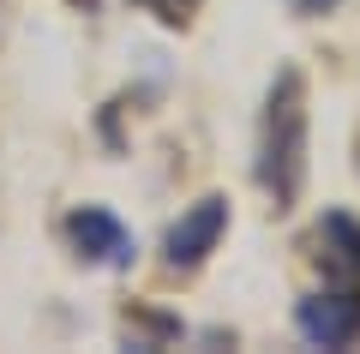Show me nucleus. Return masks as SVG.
Segmentation results:
<instances>
[{"instance_id": "obj_1", "label": "nucleus", "mask_w": 360, "mask_h": 354, "mask_svg": "<svg viewBox=\"0 0 360 354\" xmlns=\"http://www.w3.org/2000/svg\"><path fill=\"white\" fill-rule=\"evenodd\" d=\"M307 151H312V96L300 66H276L258 108V139H252V180L276 210H295L307 192Z\"/></svg>"}, {"instance_id": "obj_2", "label": "nucleus", "mask_w": 360, "mask_h": 354, "mask_svg": "<svg viewBox=\"0 0 360 354\" xmlns=\"http://www.w3.org/2000/svg\"><path fill=\"white\" fill-rule=\"evenodd\" d=\"M222 234H229V198H222V192H205L198 204H186V210L168 222V234H162V265L186 277V270H198V265L222 246Z\"/></svg>"}, {"instance_id": "obj_3", "label": "nucleus", "mask_w": 360, "mask_h": 354, "mask_svg": "<svg viewBox=\"0 0 360 354\" xmlns=\"http://www.w3.org/2000/svg\"><path fill=\"white\" fill-rule=\"evenodd\" d=\"M295 330L312 348H354L360 342V282H324L295 306Z\"/></svg>"}, {"instance_id": "obj_4", "label": "nucleus", "mask_w": 360, "mask_h": 354, "mask_svg": "<svg viewBox=\"0 0 360 354\" xmlns=\"http://www.w3.org/2000/svg\"><path fill=\"white\" fill-rule=\"evenodd\" d=\"M60 234H66V246H72L84 265H108V270H127L132 265V228L120 222L115 210H103V204H78V210H66V222H60Z\"/></svg>"}, {"instance_id": "obj_5", "label": "nucleus", "mask_w": 360, "mask_h": 354, "mask_svg": "<svg viewBox=\"0 0 360 354\" xmlns=\"http://www.w3.org/2000/svg\"><path fill=\"white\" fill-rule=\"evenodd\" d=\"M312 246H319L324 282H360V222L348 210H324L312 228Z\"/></svg>"}, {"instance_id": "obj_6", "label": "nucleus", "mask_w": 360, "mask_h": 354, "mask_svg": "<svg viewBox=\"0 0 360 354\" xmlns=\"http://www.w3.org/2000/svg\"><path fill=\"white\" fill-rule=\"evenodd\" d=\"M139 6L156 18V25H168V30H186V25H193V13L205 6V0H139Z\"/></svg>"}, {"instance_id": "obj_7", "label": "nucleus", "mask_w": 360, "mask_h": 354, "mask_svg": "<svg viewBox=\"0 0 360 354\" xmlns=\"http://www.w3.org/2000/svg\"><path fill=\"white\" fill-rule=\"evenodd\" d=\"M288 13L295 18H324V13H336V0H288Z\"/></svg>"}, {"instance_id": "obj_8", "label": "nucleus", "mask_w": 360, "mask_h": 354, "mask_svg": "<svg viewBox=\"0 0 360 354\" xmlns=\"http://www.w3.org/2000/svg\"><path fill=\"white\" fill-rule=\"evenodd\" d=\"M72 6H78V13H96V0H72Z\"/></svg>"}]
</instances>
